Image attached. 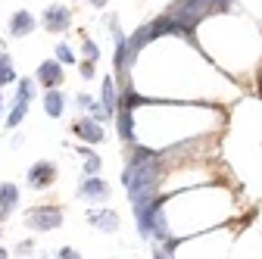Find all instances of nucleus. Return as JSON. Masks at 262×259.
Listing matches in <instances>:
<instances>
[{"mask_svg":"<svg viewBox=\"0 0 262 259\" xmlns=\"http://www.w3.org/2000/svg\"><path fill=\"white\" fill-rule=\"evenodd\" d=\"M209 10H212V0H178L175 10H172V19L181 28H193Z\"/></svg>","mask_w":262,"mask_h":259,"instance_id":"nucleus-1","label":"nucleus"},{"mask_svg":"<svg viewBox=\"0 0 262 259\" xmlns=\"http://www.w3.org/2000/svg\"><path fill=\"white\" fill-rule=\"evenodd\" d=\"M25 222H28V228H35V231H53L62 225V212L56 206H38V209H28Z\"/></svg>","mask_w":262,"mask_h":259,"instance_id":"nucleus-2","label":"nucleus"},{"mask_svg":"<svg viewBox=\"0 0 262 259\" xmlns=\"http://www.w3.org/2000/svg\"><path fill=\"white\" fill-rule=\"evenodd\" d=\"M31 94H35V84H31L28 78L25 81H19V97H16V106L10 110V128H16L22 119H25V110H28V100H31Z\"/></svg>","mask_w":262,"mask_h":259,"instance_id":"nucleus-3","label":"nucleus"},{"mask_svg":"<svg viewBox=\"0 0 262 259\" xmlns=\"http://www.w3.org/2000/svg\"><path fill=\"white\" fill-rule=\"evenodd\" d=\"M56 178V166L53 163H35L28 169V184L31 187H47Z\"/></svg>","mask_w":262,"mask_h":259,"instance_id":"nucleus-4","label":"nucleus"},{"mask_svg":"<svg viewBox=\"0 0 262 259\" xmlns=\"http://www.w3.org/2000/svg\"><path fill=\"white\" fill-rule=\"evenodd\" d=\"M81 197H88V200H94V203H103V200L110 197V187L97 178V175H88V178L81 181Z\"/></svg>","mask_w":262,"mask_h":259,"instance_id":"nucleus-5","label":"nucleus"},{"mask_svg":"<svg viewBox=\"0 0 262 259\" xmlns=\"http://www.w3.org/2000/svg\"><path fill=\"white\" fill-rule=\"evenodd\" d=\"M69 19H72V16H69V10L59 7V4H56V7H50V10L44 13V25H47V31H62L66 25H69Z\"/></svg>","mask_w":262,"mask_h":259,"instance_id":"nucleus-6","label":"nucleus"},{"mask_svg":"<svg viewBox=\"0 0 262 259\" xmlns=\"http://www.w3.org/2000/svg\"><path fill=\"white\" fill-rule=\"evenodd\" d=\"M31 28H35V16H31V13H25V10L13 13V19H10V35L13 38H25Z\"/></svg>","mask_w":262,"mask_h":259,"instance_id":"nucleus-7","label":"nucleus"},{"mask_svg":"<svg viewBox=\"0 0 262 259\" xmlns=\"http://www.w3.org/2000/svg\"><path fill=\"white\" fill-rule=\"evenodd\" d=\"M38 78H41V84H47V88H59V81H62L59 62H53V59L41 62V66H38Z\"/></svg>","mask_w":262,"mask_h":259,"instance_id":"nucleus-8","label":"nucleus"},{"mask_svg":"<svg viewBox=\"0 0 262 259\" xmlns=\"http://www.w3.org/2000/svg\"><path fill=\"white\" fill-rule=\"evenodd\" d=\"M88 219H91V225H97L100 231H116V228H119V215L110 212V209H94V212H88Z\"/></svg>","mask_w":262,"mask_h":259,"instance_id":"nucleus-9","label":"nucleus"},{"mask_svg":"<svg viewBox=\"0 0 262 259\" xmlns=\"http://www.w3.org/2000/svg\"><path fill=\"white\" fill-rule=\"evenodd\" d=\"M150 38H153V28H150V25H144V28H138V31H135V38L128 41V66H131V62L138 59L141 47H144V44H147Z\"/></svg>","mask_w":262,"mask_h":259,"instance_id":"nucleus-10","label":"nucleus"},{"mask_svg":"<svg viewBox=\"0 0 262 259\" xmlns=\"http://www.w3.org/2000/svg\"><path fill=\"white\" fill-rule=\"evenodd\" d=\"M75 135H81V138H84V141H91V144H100V141H103V128H100V122L84 119V122H78V125H75Z\"/></svg>","mask_w":262,"mask_h":259,"instance_id":"nucleus-11","label":"nucleus"},{"mask_svg":"<svg viewBox=\"0 0 262 259\" xmlns=\"http://www.w3.org/2000/svg\"><path fill=\"white\" fill-rule=\"evenodd\" d=\"M62 106H66V100H62V94L56 91V88H50L47 91V97H44V110H47V116H62Z\"/></svg>","mask_w":262,"mask_h":259,"instance_id":"nucleus-12","label":"nucleus"},{"mask_svg":"<svg viewBox=\"0 0 262 259\" xmlns=\"http://www.w3.org/2000/svg\"><path fill=\"white\" fill-rule=\"evenodd\" d=\"M19 203V187L16 184H0V209L10 212Z\"/></svg>","mask_w":262,"mask_h":259,"instance_id":"nucleus-13","label":"nucleus"},{"mask_svg":"<svg viewBox=\"0 0 262 259\" xmlns=\"http://www.w3.org/2000/svg\"><path fill=\"white\" fill-rule=\"evenodd\" d=\"M119 135H122L125 141H131V138H135V122H131V113H128V106H122V110H119Z\"/></svg>","mask_w":262,"mask_h":259,"instance_id":"nucleus-14","label":"nucleus"},{"mask_svg":"<svg viewBox=\"0 0 262 259\" xmlns=\"http://www.w3.org/2000/svg\"><path fill=\"white\" fill-rule=\"evenodd\" d=\"M103 113L116 116V84H113V78L103 81Z\"/></svg>","mask_w":262,"mask_h":259,"instance_id":"nucleus-15","label":"nucleus"},{"mask_svg":"<svg viewBox=\"0 0 262 259\" xmlns=\"http://www.w3.org/2000/svg\"><path fill=\"white\" fill-rule=\"evenodd\" d=\"M16 81V72L10 69V53H0V84Z\"/></svg>","mask_w":262,"mask_h":259,"instance_id":"nucleus-16","label":"nucleus"},{"mask_svg":"<svg viewBox=\"0 0 262 259\" xmlns=\"http://www.w3.org/2000/svg\"><path fill=\"white\" fill-rule=\"evenodd\" d=\"M84 169H88V175H97V172H100V159L91 156V153H84Z\"/></svg>","mask_w":262,"mask_h":259,"instance_id":"nucleus-17","label":"nucleus"},{"mask_svg":"<svg viewBox=\"0 0 262 259\" xmlns=\"http://www.w3.org/2000/svg\"><path fill=\"white\" fill-rule=\"evenodd\" d=\"M56 59H59V62H75V53L66 47V44H59V47H56Z\"/></svg>","mask_w":262,"mask_h":259,"instance_id":"nucleus-18","label":"nucleus"},{"mask_svg":"<svg viewBox=\"0 0 262 259\" xmlns=\"http://www.w3.org/2000/svg\"><path fill=\"white\" fill-rule=\"evenodd\" d=\"M84 56H88V59H97V56H100V50H97L94 41H84Z\"/></svg>","mask_w":262,"mask_h":259,"instance_id":"nucleus-19","label":"nucleus"},{"mask_svg":"<svg viewBox=\"0 0 262 259\" xmlns=\"http://www.w3.org/2000/svg\"><path fill=\"white\" fill-rule=\"evenodd\" d=\"M81 75H84V78H91V75H94V59L81 62Z\"/></svg>","mask_w":262,"mask_h":259,"instance_id":"nucleus-20","label":"nucleus"},{"mask_svg":"<svg viewBox=\"0 0 262 259\" xmlns=\"http://www.w3.org/2000/svg\"><path fill=\"white\" fill-rule=\"evenodd\" d=\"M59 256H62V259H66V256H69V259H75L78 253H75V250H69V247H62V250H59Z\"/></svg>","mask_w":262,"mask_h":259,"instance_id":"nucleus-21","label":"nucleus"},{"mask_svg":"<svg viewBox=\"0 0 262 259\" xmlns=\"http://www.w3.org/2000/svg\"><path fill=\"white\" fill-rule=\"evenodd\" d=\"M91 4H94V7H106V0H91Z\"/></svg>","mask_w":262,"mask_h":259,"instance_id":"nucleus-22","label":"nucleus"},{"mask_svg":"<svg viewBox=\"0 0 262 259\" xmlns=\"http://www.w3.org/2000/svg\"><path fill=\"white\" fill-rule=\"evenodd\" d=\"M4 256H7V250H0V259H4Z\"/></svg>","mask_w":262,"mask_h":259,"instance_id":"nucleus-23","label":"nucleus"},{"mask_svg":"<svg viewBox=\"0 0 262 259\" xmlns=\"http://www.w3.org/2000/svg\"><path fill=\"white\" fill-rule=\"evenodd\" d=\"M0 110H4V97H0Z\"/></svg>","mask_w":262,"mask_h":259,"instance_id":"nucleus-24","label":"nucleus"}]
</instances>
